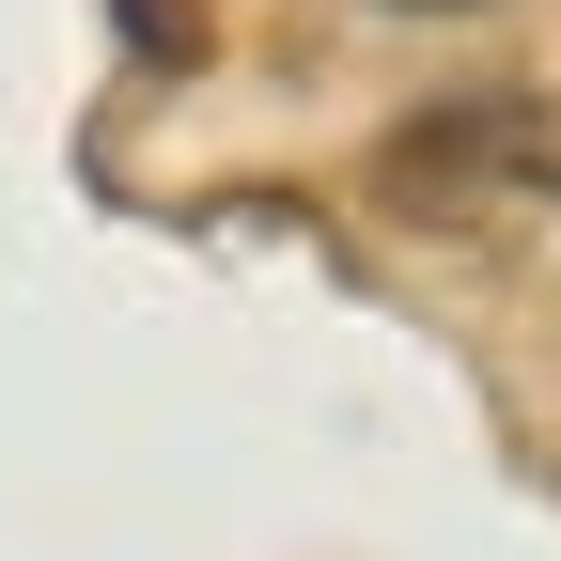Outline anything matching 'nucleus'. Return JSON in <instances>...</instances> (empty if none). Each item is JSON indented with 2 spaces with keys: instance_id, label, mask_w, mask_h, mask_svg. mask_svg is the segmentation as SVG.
<instances>
[{
  "instance_id": "nucleus-1",
  "label": "nucleus",
  "mask_w": 561,
  "mask_h": 561,
  "mask_svg": "<svg viewBox=\"0 0 561 561\" xmlns=\"http://www.w3.org/2000/svg\"><path fill=\"white\" fill-rule=\"evenodd\" d=\"M421 16H453V0H421Z\"/></svg>"
}]
</instances>
